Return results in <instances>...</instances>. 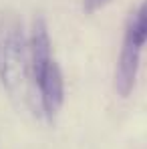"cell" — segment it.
<instances>
[{
  "label": "cell",
  "instance_id": "obj_5",
  "mask_svg": "<svg viewBox=\"0 0 147 149\" xmlns=\"http://www.w3.org/2000/svg\"><path fill=\"white\" fill-rule=\"evenodd\" d=\"M125 32L133 38V42L137 47H143L147 42V0H143L141 8L135 12V16L131 18Z\"/></svg>",
  "mask_w": 147,
  "mask_h": 149
},
{
  "label": "cell",
  "instance_id": "obj_6",
  "mask_svg": "<svg viewBox=\"0 0 147 149\" xmlns=\"http://www.w3.org/2000/svg\"><path fill=\"white\" fill-rule=\"evenodd\" d=\"M109 0H85V12L87 14H91V12H95V10H99L103 4H107Z\"/></svg>",
  "mask_w": 147,
  "mask_h": 149
},
{
  "label": "cell",
  "instance_id": "obj_3",
  "mask_svg": "<svg viewBox=\"0 0 147 149\" xmlns=\"http://www.w3.org/2000/svg\"><path fill=\"white\" fill-rule=\"evenodd\" d=\"M139 54H141V47H137L133 38L125 32L121 54L117 58V69H115V89L123 99L129 97L135 87L137 71H139Z\"/></svg>",
  "mask_w": 147,
  "mask_h": 149
},
{
  "label": "cell",
  "instance_id": "obj_4",
  "mask_svg": "<svg viewBox=\"0 0 147 149\" xmlns=\"http://www.w3.org/2000/svg\"><path fill=\"white\" fill-rule=\"evenodd\" d=\"M28 47H30V69H32V81L36 85V81L40 79V74L45 73V69L52 63V54H50V34L47 20L42 16H38L32 24V32L28 38ZM36 89V87H34Z\"/></svg>",
  "mask_w": 147,
  "mask_h": 149
},
{
  "label": "cell",
  "instance_id": "obj_1",
  "mask_svg": "<svg viewBox=\"0 0 147 149\" xmlns=\"http://www.w3.org/2000/svg\"><path fill=\"white\" fill-rule=\"evenodd\" d=\"M0 83L14 101L32 107L34 81L30 47L20 16L10 8L0 10Z\"/></svg>",
  "mask_w": 147,
  "mask_h": 149
},
{
  "label": "cell",
  "instance_id": "obj_2",
  "mask_svg": "<svg viewBox=\"0 0 147 149\" xmlns=\"http://www.w3.org/2000/svg\"><path fill=\"white\" fill-rule=\"evenodd\" d=\"M34 87L38 91V105H40L42 115L49 121H52L65 101V79H63V71L56 61H52L45 69V73L40 74Z\"/></svg>",
  "mask_w": 147,
  "mask_h": 149
}]
</instances>
